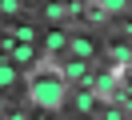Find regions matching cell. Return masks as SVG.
Wrapping results in <instances>:
<instances>
[{
  "label": "cell",
  "instance_id": "cell-1",
  "mask_svg": "<svg viewBox=\"0 0 132 120\" xmlns=\"http://www.w3.org/2000/svg\"><path fill=\"white\" fill-rule=\"evenodd\" d=\"M28 100H32L36 108H44V112L64 108V100H68L64 76H32V84H28Z\"/></svg>",
  "mask_w": 132,
  "mask_h": 120
},
{
  "label": "cell",
  "instance_id": "cell-2",
  "mask_svg": "<svg viewBox=\"0 0 132 120\" xmlns=\"http://www.w3.org/2000/svg\"><path fill=\"white\" fill-rule=\"evenodd\" d=\"M68 44H72V52L80 56V60H88V56L96 52V44H92V36H76V40H68Z\"/></svg>",
  "mask_w": 132,
  "mask_h": 120
},
{
  "label": "cell",
  "instance_id": "cell-3",
  "mask_svg": "<svg viewBox=\"0 0 132 120\" xmlns=\"http://www.w3.org/2000/svg\"><path fill=\"white\" fill-rule=\"evenodd\" d=\"M64 44H68V36L56 28V32H48V36H44V44H40V48H44V52H60Z\"/></svg>",
  "mask_w": 132,
  "mask_h": 120
},
{
  "label": "cell",
  "instance_id": "cell-4",
  "mask_svg": "<svg viewBox=\"0 0 132 120\" xmlns=\"http://www.w3.org/2000/svg\"><path fill=\"white\" fill-rule=\"evenodd\" d=\"M64 80H84V84H92V76H88V68H84L80 60H72V64H68V68H64Z\"/></svg>",
  "mask_w": 132,
  "mask_h": 120
},
{
  "label": "cell",
  "instance_id": "cell-5",
  "mask_svg": "<svg viewBox=\"0 0 132 120\" xmlns=\"http://www.w3.org/2000/svg\"><path fill=\"white\" fill-rule=\"evenodd\" d=\"M16 80H20V68H16V64H0V88L16 84Z\"/></svg>",
  "mask_w": 132,
  "mask_h": 120
},
{
  "label": "cell",
  "instance_id": "cell-6",
  "mask_svg": "<svg viewBox=\"0 0 132 120\" xmlns=\"http://www.w3.org/2000/svg\"><path fill=\"white\" fill-rule=\"evenodd\" d=\"M100 12L104 16H120V12H128V0H100Z\"/></svg>",
  "mask_w": 132,
  "mask_h": 120
},
{
  "label": "cell",
  "instance_id": "cell-7",
  "mask_svg": "<svg viewBox=\"0 0 132 120\" xmlns=\"http://www.w3.org/2000/svg\"><path fill=\"white\" fill-rule=\"evenodd\" d=\"M116 80H120V72H104L96 88H100V92H104V96H112V92H116Z\"/></svg>",
  "mask_w": 132,
  "mask_h": 120
},
{
  "label": "cell",
  "instance_id": "cell-8",
  "mask_svg": "<svg viewBox=\"0 0 132 120\" xmlns=\"http://www.w3.org/2000/svg\"><path fill=\"white\" fill-rule=\"evenodd\" d=\"M44 16H48V20H64L68 12H64V4H60V0H52V4L44 8Z\"/></svg>",
  "mask_w": 132,
  "mask_h": 120
},
{
  "label": "cell",
  "instance_id": "cell-9",
  "mask_svg": "<svg viewBox=\"0 0 132 120\" xmlns=\"http://www.w3.org/2000/svg\"><path fill=\"white\" fill-rule=\"evenodd\" d=\"M28 60H32V48H28V44H20L16 52H12V64L20 68V64H28Z\"/></svg>",
  "mask_w": 132,
  "mask_h": 120
},
{
  "label": "cell",
  "instance_id": "cell-10",
  "mask_svg": "<svg viewBox=\"0 0 132 120\" xmlns=\"http://www.w3.org/2000/svg\"><path fill=\"white\" fill-rule=\"evenodd\" d=\"M92 104H96L92 92H80V96H76V108H80V112H92Z\"/></svg>",
  "mask_w": 132,
  "mask_h": 120
},
{
  "label": "cell",
  "instance_id": "cell-11",
  "mask_svg": "<svg viewBox=\"0 0 132 120\" xmlns=\"http://www.w3.org/2000/svg\"><path fill=\"white\" fill-rule=\"evenodd\" d=\"M0 112H4V104H0Z\"/></svg>",
  "mask_w": 132,
  "mask_h": 120
}]
</instances>
